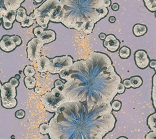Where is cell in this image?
<instances>
[{"label":"cell","instance_id":"obj_1","mask_svg":"<svg viewBox=\"0 0 156 139\" xmlns=\"http://www.w3.org/2000/svg\"><path fill=\"white\" fill-rule=\"evenodd\" d=\"M59 76L66 81L62 92L66 102H86L90 107L110 103L118 93L117 88L121 82L109 57L98 52L85 60L74 62Z\"/></svg>","mask_w":156,"mask_h":139},{"label":"cell","instance_id":"obj_2","mask_svg":"<svg viewBox=\"0 0 156 139\" xmlns=\"http://www.w3.org/2000/svg\"><path fill=\"white\" fill-rule=\"evenodd\" d=\"M111 103L89 107L86 102L63 103L49 122L51 139H102L116 120Z\"/></svg>","mask_w":156,"mask_h":139},{"label":"cell","instance_id":"obj_3","mask_svg":"<svg viewBox=\"0 0 156 139\" xmlns=\"http://www.w3.org/2000/svg\"><path fill=\"white\" fill-rule=\"evenodd\" d=\"M108 12L103 0H60L59 6L50 21L90 34L95 24L105 17Z\"/></svg>","mask_w":156,"mask_h":139},{"label":"cell","instance_id":"obj_4","mask_svg":"<svg viewBox=\"0 0 156 139\" xmlns=\"http://www.w3.org/2000/svg\"><path fill=\"white\" fill-rule=\"evenodd\" d=\"M59 5L60 0H46L40 7L34 10L33 13L35 14L38 26L43 29L47 28L49 22Z\"/></svg>","mask_w":156,"mask_h":139},{"label":"cell","instance_id":"obj_5","mask_svg":"<svg viewBox=\"0 0 156 139\" xmlns=\"http://www.w3.org/2000/svg\"><path fill=\"white\" fill-rule=\"evenodd\" d=\"M42 105L48 112H55L58 108L66 103V98L63 93L54 88L51 92H47L41 97Z\"/></svg>","mask_w":156,"mask_h":139},{"label":"cell","instance_id":"obj_6","mask_svg":"<svg viewBox=\"0 0 156 139\" xmlns=\"http://www.w3.org/2000/svg\"><path fill=\"white\" fill-rule=\"evenodd\" d=\"M0 92L2 104L4 108H13L16 106V90L15 87L12 86L9 82H6L2 85Z\"/></svg>","mask_w":156,"mask_h":139},{"label":"cell","instance_id":"obj_7","mask_svg":"<svg viewBox=\"0 0 156 139\" xmlns=\"http://www.w3.org/2000/svg\"><path fill=\"white\" fill-rule=\"evenodd\" d=\"M73 63V59L70 56H63L50 59L48 72L51 74H59L61 71L70 68Z\"/></svg>","mask_w":156,"mask_h":139},{"label":"cell","instance_id":"obj_8","mask_svg":"<svg viewBox=\"0 0 156 139\" xmlns=\"http://www.w3.org/2000/svg\"><path fill=\"white\" fill-rule=\"evenodd\" d=\"M44 45L37 37L33 38L27 45V58L31 62H36L41 56V48Z\"/></svg>","mask_w":156,"mask_h":139},{"label":"cell","instance_id":"obj_9","mask_svg":"<svg viewBox=\"0 0 156 139\" xmlns=\"http://www.w3.org/2000/svg\"><path fill=\"white\" fill-rule=\"evenodd\" d=\"M25 0H0V19L9 11H17Z\"/></svg>","mask_w":156,"mask_h":139},{"label":"cell","instance_id":"obj_10","mask_svg":"<svg viewBox=\"0 0 156 139\" xmlns=\"http://www.w3.org/2000/svg\"><path fill=\"white\" fill-rule=\"evenodd\" d=\"M135 60L136 65L140 69H144L148 67L150 63L147 54L144 51H138L135 54Z\"/></svg>","mask_w":156,"mask_h":139},{"label":"cell","instance_id":"obj_11","mask_svg":"<svg viewBox=\"0 0 156 139\" xmlns=\"http://www.w3.org/2000/svg\"><path fill=\"white\" fill-rule=\"evenodd\" d=\"M104 47L110 52H115L120 47V41L112 34L107 36L103 43Z\"/></svg>","mask_w":156,"mask_h":139},{"label":"cell","instance_id":"obj_12","mask_svg":"<svg viewBox=\"0 0 156 139\" xmlns=\"http://www.w3.org/2000/svg\"><path fill=\"white\" fill-rule=\"evenodd\" d=\"M16 47L17 46L12 41L11 37L7 36V35L3 36L0 41V48L4 52H11L15 49Z\"/></svg>","mask_w":156,"mask_h":139},{"label":"cell","instance_id":"obj_13","mask_svg":"<svg viewBox=\"0 0 156 139\" xmlns=\"http://www.w3.org/2000/svg\"><path fill=\"white\" fill-rule=\"evenodd\" d=\"M16 17V11H9L2 18L3 21V28L5 29H10L13 22L15 21Z\"/></svg>","mask_w":156,"mask_h":139},{"label":"cell","instance_id":"obj_14","mask_svg":"<svg viewBox=\"0 0 156 139\" xmlns=\"http://www.w3.org/2000/svg\"><path fill=\"white\" fill-rule=\"evenodd\" d=\"M44 44L54 41L56 39V33L53 30H44L37 37Z\"/></svg>","mask_w":156,"mask_h":139},{"label":"cell","instance_id":"obj_15","mask_svg":"<svg viewBox=\"0 0 156 139\" xmlns=\"http://www.w3.org/2000/svg\"><path fill=\"white\" fill-rule=\"evenodd\" d=\"M37 62V70L40 73L48 72L49 63H50V59L44 56H41Z\"/></svg>","mask_w":156,"mask_h":139},{"label":"cell","instance_id":"obj_16","mask_svg":"<svg viewBox=\"0 0 156 139\" xmlns=\"http://www.w3.org/2000/svg\"><path fill=\"white\" fill-rule=\"evenodd\" d=\"M133 32L136 37L143 36L147 32V28L144 25L135 24L133 28Z\"/></svg>","mask_w":156,"mask_h":139},{"label":"cell","instance_id":"obj_17","mask_svg":"<svg viewBox=\"0 0 156 139\" xmlns=\"http://www.w3.org/2000/svg\"><path fill=\"white\" fill-rule=\"evenodd\" d=\"M27 17V13L26 10L25 8L20 7L17 11H16V21L18 22H22L24 21V19Z\"/></svg>","mask_w":156,"mask_h":139},{"label":"cell","instance_id":"obj_18","mask_svg":"<svg viewBox=\"0 0 156 139\" xmlns=\"http://www.w3.org/2000/svg\"><path fill=\"white\" fill-rule=\"evenodd\" d=\"M36 79L33 77H26L24 78V83L27 88L33 89L36 86Z\"/></svg>","mask_w":156,"mask_h":139},{"label":"cell","instance_id":"obj_19","mask_svg":"<svg viewBox=\"0 0 156 139\" xmlns=\"http://www.w3.org/2000/svg\"><path fill=\"white\" fill-rule=\"evenodd\" d=\"M130 82L131 87L133 88H137L140 87L143 84V81L139 77H133L130 78Z\"/></svg>","mask_w":156,"mask_h":139},{"label":"cell","instance_id":"obj_20","mask_svg":"<svg viewBox=\"0 0 156 139\" xmlns=\"http://www.w3.org/2000/svg\"><path fill=\"white\" fill-rule=\"evenodd\" d=\"M148 124L153 132H156V113L148 118Z\"/></svg>","mask_w":156,"mask_h":139},{"label":"cell","instance_id":"obj_21","mask_svg":"<svg viewBox=\"0 0 156 139\" xmlns=\"http://www.w3.org/2000/svg\"><path fill=\"white\" fill-rule=\"evenodd\" d=\"M144 3L149 11H156V0H144Z\"/></svg>","mask_w":156,"mask_h":139},{"label":"cell","instance_id":"obj_22","mask_svg":"<svg viewBox=\"0 0 156 139\" xmlns=\"http://www.w3.org/2000/svg\"><path fill=\"white\" fill-rule=\"evenodd\" d=\"M130 54H131V51H130V49L128 47H123L120 49L119 56L120 58L123 59H126L129 58Z\"/></svg>","mask_w":156,"mask_h":139},{"label":"cell","instance_id":"obj_23","mask_svg":"<svg viewBox=\"0 0 156 139\" xmlns=\"http://www.w3.org/2000/svg\"><path fill=\"white\" fill-rule=\"evenodd\" d=\"M154 69L156 71V66L154 67ZM152 100H153V104L155 108L156 109V73L155 75L153 77V87H152Z\"/></svg>","mask_w":156,"mask_h":139},{"label":"cell","instance_id":"obj_24","mask_svg":"<svg viewBox=\"0 0 156 139\" xmlns=\"http://www.w3.org/2000/svg\"><path fill=\"white\" fill-rule=\"evenodd\" d=\"M26 77H33L35 74V70L31 66H27L23 70Z\"/></svg>","mask_w":156,"mask_h":139},{"label":"cell","instance_id":"obj_25","mask_svg":"<svg viewBox=\"0 0 156 139\" xmlns=\"http://www.w3.org/2000/svg\"><path fill=\"white\" fill-rule=\"evenodd\" d=\"M39 131L42 135H47L50 132V125L49 123H42L39 126Z\"/></svg>","mask_w":156,"mask_h":139},{"label":"cell","instance_id":"obj_26","mask_svg":"<svg viewBox=\"0 0 156 139\" xmlns=\"http://www.w3.org/2000/svg\"><path fill=\"white\" fill-rule=\"evenodd\" d=\"M33 20L29 17V16H27V17L24 19V21L23 22H21V26L22 27H29L32 26L33 24Z\"/></svg>","mask_w":156,"mask_h":139},{"label":"cell","instance_id":"obj_27","mask_svg":"<svg viewBox=\"0 0 156 139\" xmlns=\"http://www.w3.org/2000/svg\"><path fill=\"white\" fill-rule=\"evenodd\" d=\"M11 39H12V41H13V43L15 44L16 46L20 45V44L22 43L20 37H19L18 36H16V35H14V36H11Z\"/></svg>","mask_w":156,"mask_h":139},{"label":"cell","instance_id":"obj_28","mask_svg":"<svg viewBox=\"0 0 156 139\" xmlns=\"http://www.w3.org/2000/svg\"><path fill=\"white\" fill-rule=\"evenodd\" d=\"M121 103L119 101H115L111 104V107L115 111H119L121 108Z\"/></svg>","mask_w":156,"mask_h":139},{"label":"cell","instance_id":"obj_29","mask_svg":"<svg viewBox=\"0 0 156 139\" xmlns=\"http://www.w3.org/2000/svg\"><path fill=\"white\" fill-rule=\"evenodd\" d=\"M44 31V29H43L42 27H37L33 29V33L38 37Z\"/></svg>","mask_w":156,"mask_h":139},{"label":"cell","instance_id":"obj_30","mask_svg":"<svg viewBox=\"0 0 156 139\" xmlns=\"http://www.w3.org/2000/svg\"><path fill=\"white\" fill-rule=\"evenodd\" d=\"M26 115V112L23 110H18L15 112V116L18 119H22Z\"/></svg>","mask_w":156,"mask_h":139},{"label":"cell","instance_id":"obj_31","mask_svg":"<svg viewBox=\"0 0 156 139\" xmlns=\"http://www.w3.org/2000/svg\"><path fill=\"white\" fill-rule=\"evenodd\" d=\"M10 84H11V85L14 87H18V85H19V81L17 78H11V79H10V81L9 82Z\"/></svg>","mask_w":156,"mask_h":139},{"label":"cell","instance_id":"obj_32","mask_svg":"<svg viewBox=\"0 0 156 139\" xmlns=\"http://www.w3.org/2000/svg\"><path fill=\"white\" fill-rule=\"evenodd\" d=\"M124 91H125V87L123 85V84H122L120 82L119 84L118 88H117V92H118V93L122 94V93H123L124 92Z\"/></svg>","mask_w":156,"mask_h":139},{"label":"cell","instance_id":"obj_33","mask_svg":"<svg viewBox=\"0 0 156 139\" xmlns=\"http://www.w3.org/2000/svg\"><path fill=\"white\" fill-rule=\"evenodd\" d=\"M123 85H124V87L126 88H129L130 87H131L130 81L128 80V79H126V80H124V82H123Z\"/></svg>","mask_w":156,"mask_h":139},{"label":"cell","instance_id":"obj_34","mask_svg":"<svg viewBox=\"0 0 156 139\" xmlns=\"http://www.w3.org/2000/svg\"><path fill=\"white\" fill-rule=\"evenodd\" d=\"M103 3H104V6L107 8L111 6V0H103Z\"/></svg>","mask_w":156,"mask_h":139},{"label":"cell","instance_id":"obj_35","mask_svg":"<svg viewBox=\"0 0 156 139\" xmlns=\"http://www.w3.org/2000/svg\"><path fill=\"white\" fill-rule=\"evenodd\" d=\"M111 9H113V11H118V10L119 9V5L118 3H113V4L111 6Z\"/></svg>","mask_w":156,"mask_h":139},{"label":"cell","instance_id":"obj_36","mask_svg":"<svg viewBox=\"0 0 156 139\" xmlns=\"http://www.w3.org/2000/svg\"><path fill=\"white\" fill-rule=\"evenodd\" d=\"M106 37H107V36L104 33H101L99 35V38L101 39V40H105Z\"/></svg>","mask_w":156,"mask_h":139},{"label":"cell","instance_id":"obj_37","mask_svg":"<svg viewBox=\"0 0 156 139\" xmlns=\"http://www.w3.org/2000/svg\"><path fill=\"white\" fill-rule=\"evenodd\" d=\"M109 21L110 23H115L116 21V18L115 17H110L109 18Z\"/></svg>","mask_w":156,"mask_h":139},{"label":"cell","instance_id":"obj_38","mask_svg":"<svg viewBox=\"0 0 156 139\" xmlns=\"http://www.w3.org/2000/svg\"><path fill=\"white\" fill-rule=\"evenodd\" d=\"M150 67H151L154 68V67H155V66H156V61H155V60H152V61H151V62L150 63Z\"/></svg>","mask_w":156,"mask_h":139},{"label":"cell","instance_id":"obj_39","mask_svg":"<svg viewBox=\"0 0 156 139\" xmlns=\"http://www.w3.org/2000/svg\"><path fill=\"white\" fill-rule=\"evenodd\" d=\"M35 92L37 93H40L42 92V88L40 87H36L35 89Z\"/></svg>","mask_w":156,"mask_h":139},{"label":"cell","instance_id":"obj_40","mask_svg":"<svg viewBox=\"0 0 156 139\" xmlns=\"http://www.w3.org/2000/svg\"><path fill=\"white\" fill-rule=\"evenodd\" d=\"M40 76L42 78H45L46 77V73H41Z\"/></svg>","mask_w":156,"mask_h":139},{"label":"cell","instance_id":"obj_41","mask_svg":"<svg viewBox=\"0 0 156 139\" xmlns=\"http://www.w3.org/2000/svg\"><path fill=\"white\" fill-rule=\"evenodd\" d=\"M29 17H30L33 20V21H34V20H36V16H35V14H34V13L31 14L30 15H29Z\"/></svg>","mask_w":156,"mask_h":139},{"label":"cell","instance_id":"obj_42","mask_svg":"<svg viewBox=\"0 0 156 139\" xmlns=\"http://www.w3.org/2000/svg\"><path fill=\"white\" fill-rule=\"evenodd\" d=\"M34 1H35L37 3H40L43 1V0H34Z\"/></svg>","mask_w":156,"mask_h":139},{"label":"cell","instance_id":"obj_43","mask_svg":"<svg viewBox=\"0 0 156 139\" xmlns=\"http://www.w3.org/2000/svg\"><path fill=\"white\" fill-rule=\"evenodd\" d=\"M15 78H17L18 80V79H19L20 78V76L19 74H16V77H15Z\"/></svg>","mask_w":156,"mask_h":139},{"label":"cell","instance_id":"obj_44","mask_svg":"<svg viewBox=\"0 0 156 139\" xmlns=\"http://www.w3.org/2000/svg\"><path fill=\"white\" fill-rule=\"evenodd\" d=\"M118 139H127V138H125V137H120V138H119Z\"/></svg>","mask_w":156,"mask_h":139},{"label":"cell","instance_id":"obj_45","mask_svg":"<svg viewBox=\"0 0 156 139\" xmlns=\"http://www.w3.org/2000/svg\"><path fill=\"white\" fill-rule=\"evenodd\" d=\"M2 83H1V82H0V91H1V89H2Z\"/></svg>","mask_w":156,"mask_h":139},{"label":"cell","instance_id":"obj_46","mask_svg":"<svg viewBox=\"0 0 156 139\" xmlns=\"http://www.w3.org/2000/svg\"><path fill=\"white\" fill-rule=\"evenodd\" d=\"M0 24H1V19H0Z\"/></svg>","mask_w":156,"mask_h":139},{"label":"cell","instance_id":"obj_47","mask_svg":"<svg viewBox=\"0 0 156 139\" xmlns=\"http://www.w3.org/2000/svg\"><path fill=\"white\" fill-rule=\"evenodd\" d=\"M155 17H156V12H155Z\"/></svg>","mask_w":156,"mask_h":139}]
</instances>
